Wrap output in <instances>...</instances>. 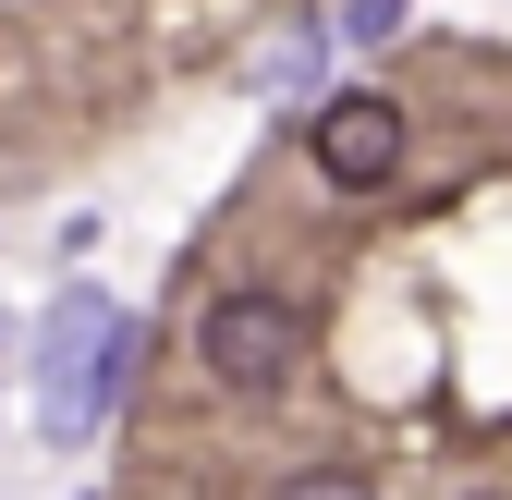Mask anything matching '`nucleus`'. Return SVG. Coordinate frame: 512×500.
I'll use <instances>...</instances> for the list:
<instances>
[{"instance_id":"20e7f679","label":"nucleus","mask_w":512,"mask_h":500,"mask_svg":"<svg viewBox=\"0 0 512 500\" xmlns=\"http://www.w3.org/2000/svg\"><path fill=\"white\" fill-rule=\"evenodd\" d=\"M403 13H415V0H342V37L378 49V37H403Z\"/></svg>"},{"instance_id":"0eeeda50","label":"nucleus","mask_w":512,"mask_h":500,"mask_svg":"<svg viewBox=\"0 0 512 500\" xmlns=\"http://www.w3.org/2000/svg\"><path fill=\"white\" fill-rule=\"evenodd\" d=\"M464 500H512V488H464Z\"/></svg>"},{"instance_id":"7ed1b4c3","label":"nucleus","mask_w":512,"mask_h":500,"mask_svg":"<svg viewBox=\"0 0 512 500\" xmlns=\"http://www.w3.org/2000/svg\"><path fill=\"white\" fill-rule=\"evenodd\" d=\"M305 159H317V183H342V196H378V183L403 171V110L378 86H342L330 110L305 122Z\"/></svg>"},{"instance_id":"39448f33","label":"nucleus","mask_w":512,"mask_h":500,"mask_svg":"<svg viewBox=\"0 0 512 500\" xmlns=\"http://www.w3.org/2000/svg\"><path fill=\"white\" fill-rule=\"evenodd\" d=\"M281 500H378V488H366V476H342V464H305Z\"/></svg>"},{"instance_id":"423d86ee","label":"nucleus","mask_w":512,"mask_h":500,"mask_svg":"<svg viewBox=\"0 0 512 500\" xmlns=\"http://www.w3.org/2000/svg\"><path fill=\"white\" fill-rule=\"evenodd\" d=\"M0 366H13V305H0Z\"/></svg>"},{"instance_id":"f257e3e1","label":"nucleus","mask_w":512,"mask_h":500,"mask_svg":"<svg viewBox=\"0 0 512 500\" xmlns=\"http://www.w3.org/2000/svg\"><path fill=\"white\" fill-rule=\"evenodd\" d=\"M135 366H147V318H122L98 281H61L49 318H37V391H25V427H37L49 452H86L98 427L122 415Z\"/></svg>"},{"instance_id":"f03ea898","label":"nucleus","mask_w":512,"mask_h":500,"mask_svg":"<svg viewBox=\"0 0 512 500\" xmlns=\"http://www.w3.org/2000/svg\"><path fill=\"white\" fill-rule=\"evenodd\" d=\"M196 366L232 391V403H256V391H281L293 366H305V305L281 293V281H232L208 318H196Z\"/></svg>"}]
</instances>
